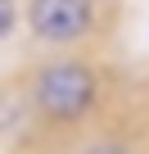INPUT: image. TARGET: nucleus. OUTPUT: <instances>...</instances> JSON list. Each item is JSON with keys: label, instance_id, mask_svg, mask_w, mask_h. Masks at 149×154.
<instances>
[{"label": "nucleus", "instance_id": "1", "mask_svg": "<svg viewBox=\"0 0 149 154\" xmlns=\"http://www.w3.org/2000/svg\"><path fill=\"white\" fill-rule=\"evenodd\" d=\"M91 95H95V77L77 63H54L36 77V100L54 118H77L91 104Z\"/></svg>", "mask_w": 149, "mask_h": 154}, {"label": "nucleus", "instance_id": "2", "mask_svg": "<svg viewBox=\"0 0 149 154\" xmlns=\"http://www.w3.org/2000/svg\"><path fill=\"white\" fill-rule=\"evenodd\" d=\"M32 32L45 41H72L91 27V0H32Z\"/></svg>", "mask_w": 149, "mask_h": 154}, {"label": "nucleus", "instance_id": "3", "mask_svg": "<svg viewBox=\"0 0 149 154\" xmlns=\"http://www.w3.org/2000/svg\"><path fill=\"white\" fill-rule=\"evenodd\" d=\"M9 27H14V0H0V41L9 36Z\"/></svg>", "mask_w": 149, "mask_h": 154}]
</instances>
